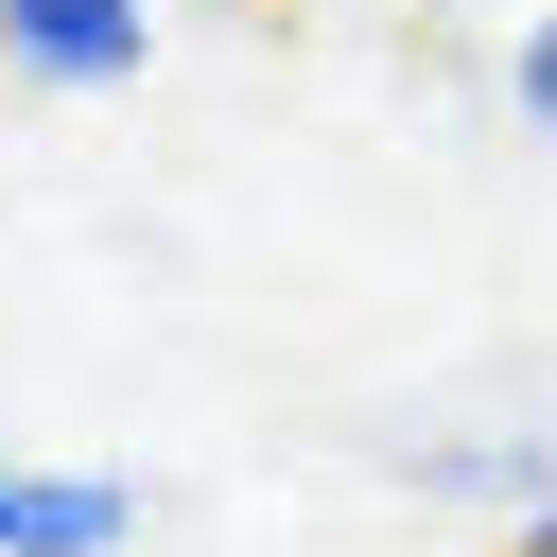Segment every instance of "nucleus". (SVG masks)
<instances>
[{"instance_id": "obj_1", "label": "nucleus", "mask_w": 557, "mask_h": 557, "mask_svg": "<svg viewBox=\"0 0 557 557\" xmlns=\"http://www.w3.org/2000/svg\"><path fill=\"white\" fill-rule=\"evenodd\" d=\"M366 470L418 487V505H453V522H522V505H557V418H435V435H366Z\"/></svg>"}, {"instance_id": "obj_2", "label": "nucleus", "mask_w": 557, "mask_h": 557, "mask_svg": "<svg viewBox=\"0 0 557 557\" xmlns=\"http://www.w3.org/2000/svg\"><path fill=\"white\" fill-rule=\"evenodd\" d=\"M0 70L35 104H104L157 70V0H0Z\"/></svg>"}, {"instance_id": "obj_3", "label": "nucleus", "mask_w": 557, "mask_h": 557, "mask_svg": "<svg viewBox=\"0 0 557 557\" xmlns=\"http://www.w3.org/2000/svg\"><path fill=\"white\" fill-rule=\"evenodd\" d=\"M139 487L122 470H17L0 453V557H139Z\"/></svg>"}, {"instance_id": "obj_4", "label": "nucleus", "mask_w": 557, "mask_h": 557, "mask_svg": "<svg viewBox=\"0 0 557 557\" xmlns=\"http://www.w3.org/2000/svg\"><path fill=\"white\" fill-rule=\"evenodd\" d=\"M487 87H505V122H522V139H557V0L487 35Z\"/></svg>"}, {"instance_id": "obj_5", "label": "nucleus", "mask_w": 557, "mask_h": 557, "mask_svg": "<svg viewBox=\"0 0 557 557\" xmlns=\"http://www.w3.org/2000/svg\"><path fill=\"white\" fill-rule=\"evenodd\" d=\"M418 17H453V35H505V17H540V0H418Z\"/></svg>"}, {"instance_id": "obj_6", "label": "nucleus", "mask_w": 557, "mask_h": 557, "mask_svg": "<svg viewBox=\"0 0 557 557\" xmlns=\"http://www.w3.org/2000/svg\"><path fill=\"white\" fill-rule=\"evenodd\" d=\"M505 557H557V505H522V522H505Z\"/></svg>"}]
</instances>
